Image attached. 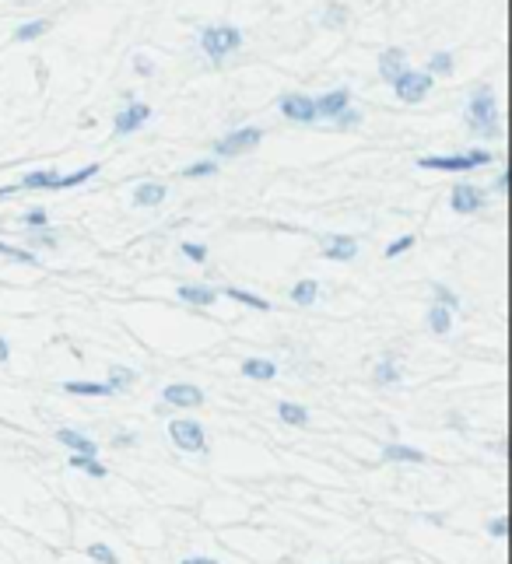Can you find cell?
Listing matches in <instances>:
<instances>
[{"instance_id": "obj_16", "label": "cell", "mask_w": 512, "mask_h": 564, "mask_svg": "<svg viewBox=\"0 0 512 564\" xmlns=\"http://www.w3.org/2000/svg\"><path fill=\"white\" fill-rule=\"evenodd\" d=\"M162 200H165V186L162 183H140L133 190V203L137 207H158Z\"/></svg>"}, {"instance_id": "obj_44", "label": "cell", "mask_w": 512, "mask_h": 564, "mask_svg": "<svg viewBox=\"0 0 512 564\" xmlns=\"http://www.w3.org/2000/svg\"><path fill=\"white\" fill-rule=\"evenodd\" d=\"M183 564H217V561H211V558H186Z\"/></svg>"}, {"instance_id": "obj_10", "label": "cell", "mask_w": 512, "mask_h": 564, "mask_svg": "<svg viewBox=\"0 0 512 564\" xmlns=\"http://www.w3.org/2000/svg\"><path fill=\"white\" fill-rule=\"evenodd\" d=\"M323 256H327V260H334V263H351V260L358 256V242L351 239V235H327V249H323Z\"/></svg>"}, {"instance_id": "obj_29", "label": "cell", "mask_w": 512, "mask_h": 564, "mask_svg": "<svg viewBox=\"0 0 512 564\" xmlns=\"http://www.w3.org/2000/svg\"><path fill=\"white\" fill-rule=\"evenodd\" d=\"M0 256H7V260H14V263H25V267H36V263H39L29 249H14V245H7V242H0Z\"/></svg>"}, {"instance_id": "obj_2", "label": "cell", "mask_w": 512, "mask_h": 564, "mask_svg": "<svg viewBox=\"0 0 512 564\" xmlns=\"http://www.w3.org/2000/svg\"><path fill=\"white\" fill-rule=\"evenodd\" d=\"M200 46H204V53H208L211 60H221V56H228L232 49L242 46V32L232 29V25H214V29H204V32H200Z\"/></svg>"}, {"instance_id": "obj_9", "label": "cell", "mask_w": 512, "mask_h": 564, "mask_svg": "<svg viewBox=\"0 0 512 564\" xmlns=\"http://www.w3.org/2000/svg\"><path fill=\"white\" fill-rule=\"evenodd\" d=\"M481 203H484V193L477 186H467V183H460L453 190V197H449V207L456 214H473V210H481Z\"/></svg>"}, {"instance_id": "obj_27", "label": "cell", "mask_w": 512, "mask_h": 564, "mask_svg": "<svg viewBox=\"0 0 512 564\" xmlns=\"http://www.w3.org/2000/svg\"><path fill=\"white\" fill-rule=\"evenodd\" d=\"M130 382H133V371H130V368H120V364H113V368H109V382H106V386H109V393L127 389Z\"/></svg>"}, {"instance_id": "obj_30", "label": "cell", "mask_w": 512, "mask_h": 564, "mask_svg": "<svg viewBox=\"0 0 512 564\" xmlns=\"http://www.w3.org/2000/svg\"><path fill=\"white\" fill-rule=\"evenodd\" d=\"M46 29H49V21H25V25L14 32V39H18V42H32V39H39Z\"/></svg>"}, {"instance_id": "obj_21", "label": "cell", "mask_w": 512, "mask_h": 564, "mask_svg": "<svg viewBox=\"0 0 512 564\" xmlns=\"http://www.w3.org/2000/svg\"><path fill=\"white\" fill-rule=\"evenodd\" d=\"M372 375H376V382H379V386H393V382H400V375H404V371L396 368V354H386L383 362L376 364V371H372Z\"/></svg>"}, {"instance_id": "obj_17", "label": "cell", "mask_w": 512, "mask_h": 564, "mask_svg": "<svg viewBox=\"0 0 512 564\" xmlns=\"http://www.w3.org/2000/svg\"><path fill=\"white\" fill-rule=\"evenodd\" d=\"M102 168H98V161L95 165H85V168H78V172H71V175H56L53 179V190H74V186H81V183H88L91 175H98Z\"/></svg>"}, {"instance_id": "obj_4", "label": "cell", "mask_w": 512, "mask_h": 564, "mask_svg": "<svg viewBox=\"0 0 512 564\" xmlns=\"http://www.w3.org/2000/svg\"><path fill=\"white\" fill-rule=\"evenodd\" d=\"M169 439L175 448H183V452H204V428L197 424V421H172L169 424Z\"/></svg>"}, {"instance_id": "obj_43", "label": "cell", "mask_w": 512, "mask_h": 564, "mask_svg": "<svg viewBox=\"0 0 512 564\" xmlns=\"http://www.w3.org/2000/svg\"><path fill=\"white\" fill-rule=\"evenodd\" d=\"M7 358H11V347H7V340H4V337H0V364L7 362Z\"/></svg>"}, {"instance_id": "obj_19", "label": "cell", "mask_w": 512, "mask_h": 564, "mask_svg": "<svg viewBox=\"0 0 512 564\" xmlns=\"http://www.w3.org/2000/svg\"><path fill=\"white\" fill-rule=\"evenodd\" d=\"M383 459L389 463H425V452L421 448H411V445H386L383 448Z\"/></svg>"}, {"instance_id": "obj_23", "label": "cell", "mask_w": 512, "mask_h": 564, "mask_svg": "<svg viewBox=\"0 0 512 564\" xmlns=\"http://www.w3.org/2000/svg\"><path fill=\"white\" fill-rule=\"evenodd\" d=\"M277 414H281L285 424H295V428L309 424V410H305L302 403H277Z\"/></svg>"}, {"instance_id": "obj_24", "label": "cell", "mask_w": 512, "mask_h": 564, "mask_svg": "<svg viewBox=\"0 0 512 564\" xmlns=\"http://www.w3.org/2000/svg\"><path fill=\"white\" fill-rule=\"evenodd\" d=\"M316 298H319V284L316 281H299L292 287V302L295 305H312Z\"/></svg>"}, {"instance_id": "obj_36", "label": "cell", "mask_w": 512, "mask_h": 564, "mask_svg": "<svg viewBox=\"0 0 512 564\" xmlns=\"http://www.w3.org/2000/svg\"><path fill=\"white\" fill-rule=\"evenodd\" d=\"M133 71H137L140 78H151V74H155V60H148V56L137 53V56H133Z\"/></svg>"}, {"instance_id": "obj_39", "label": "cell", "mask_w": 512, "mask_h": 564, "mask_svg": "<svg viewBox=\"0 0 512 564\" xmlns=\"http://www.w3.org/2000/svg\"><path fill=\"white\" fill-rule=\"evenodd\" d=\"M21 221H25V225H32V228H46V210H43V207H39V210H29Z\"/></svg>"}, {"instance_id": "obj_40", "label": "cell", "mask_w": 512, "mask_h": 564, "mask_svg": "<svg viewBox=\"0 0 512 564\" xmlns=\"http://www.w3.org/2000/svg\"><path fill=\"white\" fill-rule=\"evenodd\" d=\"M337 120H341V126H358V123H362V116H358L354 109H344V113L337 116Z\"/></svg>"}, {"instance_id": "obj_25", "label": "cell", "mask_w": 512, "mask_h": 564, "mask_svg": "<svg viewBox=\"0 0 512 564\" xmlns=\"http://www.w3.org/2000/svg\"><path fill=\"white\" fill-rule=\"evenodd\" d=\"M63 389L74 393V396H109V386H106V382H67Z\"/></svg>"}, {"instance_id": "obj_33", "label": "cell", "mask_w": 512, "mask_h": 564, "mask_svg": "<svg viewBox=\"0 0 512 564\" xmlns=\"http://www.w3.org/2000/svg\"><path fill=\"white\" fill-rule=\"evenodd\" d=\"M88 558L98 564H120V558L113 554V547H106V543H91V547H88Z\"/></svg>"}, {"instance_id": "obj_32", "label": "cell", "mask_w": 512, "mask_h": 564, "mask_svg": "<svg viewBox=\"0 0 512 564\" xmlns=\"http://www.w3.org/2000/svg\"><path fill=\"white\" fill-rule=\"evenodd\" d=\"M431 291H435V298H439V305H442V309H449V312H453V309H460V294H456V291H449L446 284H435Z\"/></svg>"}, {"instance_id": "obj_28", "label": "cell", "mask_w": 512, "mask_h": 564, "mask_svg": "<svg viewBox=\"0 0 512 564\" xmlns=\"http://www.w3.org/2000/svg\"><path fill=\"white\" fill-rule=\"evenodd\" d=\"M71 466H74V470H85V473H91V477H106V466H102L95 456H74Z\"/></svg>"}, {"instance_id": "obj_26", "label": "cell", "mask_w": 512, "mask_h": 564, "mask_svg": "<svg viewBox=\"0 0 512 564\" xmlns=\"http://www.w3.org/2000/svg\"><path fill=\"white\" fill-rule=\"evenodd\" d=\"M53 179H56V172H29L18 183V190H53Z\"/></svg>"}, {"instance_id": "obj_7", "label": "cell", "mask_w": 512, "mask_h": 564, "mask_svg": "<svg viewBox=\"0 0 512 564\" xmlns=\"http://www.w3.org/2000/svg\"><path fill=\"white\" fill-rule=\"evenodd\" d=\"M148 120H151V109H148L144 102H130L127 109L116 116V133H120V137H123V133H133V130H140Z\"/></svg>"}, {"instance_id": "obj_15", "label": "cell", "mask_w": 512, "mask_h": 564, "mask_svg": "<svg viewBox=\"0 0 512 564\" xmlns=\"http://www.w3.org/2000/svg\"><path fill=\"white\" fill-rule=\"evenodd\" d=\"M179 298L183 302H190V305H214L221 294L214 291V287H200V284H183L179 287Z\"/></svg>"}, {"instance_id": "obj_38", "label": "cell", "mask_w": 512, "mask_h": 564, "mask_svg": "<svg viewBox=\"0 0 512 564\" xmlns=\"http://www.w3.org/2000/svg\"><path fill=\"white\" fill-rule=\"evenodd\" d=\"M183 252H186L190 260H197V263H204V260H208V249H204V245H197V242H183Z\"/></svg>"}, {"instance_id": "obj_12", "label": "cell", "mask_w": 512, "mask_h": 564, "mask_svg": "<svg viewBox=\"0 0 512 564\" xmlns=\"http://www.w3.org/2000/svg\"><path fill=\"white\" fill-rule=\"evenodd\" d=\"M421 168H431V172H470L473 161L470 155H446V158H418Z\"/></svg>"}, {"instance_id": "obj_41", "label": "cell", "mask_w": 512, "mask_h": 564, "mask_svg": "<svg viewBox=\"0 0 512 564\" xmlns=\"http://www.w3.org/2000/svg\"><path fill=\"white\" fill-rule=\"evenodd\" d=\"M488 533H491V536H506V533H509V523H506V519H495V523L488 525Z\"/></svg>"}, {"instance_id": "obj_3", "label": "cell", "mask_w": 512, "mask_h": 564, "mask_svg": "<svg viewBox=\"0 0 512 564\" xmlns=\"http://www.w3.org/2000/svg\"><path fill=\"white\" fill-rule=\"evenodd\" d=\"M260 140H263V130L260 126H242V130H232L228 137H221L217 144H214V151L217 155H246V151H256L260 148Z\"/></svg>"}, {"instance_id": "obj_13", "label": "cell", "mask_w": 512, "mask_h": 564, "mask_svg": "<svg viewBox=\"0 0 512 564\" xmlns=\"http://www.w3.org/2000/svg\"><path fill=\"white\" fill-rule=\"evenodd\" d=\"M404 71H407V53H404V49H396V46H393V49H386L383 56H379V74H383L389 84L400 78Z\"/></svg>"}, {"instance_id": "obj_8", "label": "cell", "mask_w": 512, "mask_h": 564, "mask_svg": "<svg viewBox=\"0 0 512 564\" xmlns=\"http://www.w3.org/2000/svg\"><path fill=\"white\" fill-rule=\"evenodd\" d=\"M162 400L169 403V406H200V403H204V393H200L197 386H186V382H172V386H165Z\"/></svg>"}, {"instance_id": "obj_45", "label": "cell", "mask_w": 512, "mask_h": 564, "mask_svg": "<svg viewBox=\"0 0 512 564\" xmlns=\"http://www.w3.org/2000/svg\"><path fill=\"white\" fill-rule=\"evenodd\" d=\"M116 445H133V435H116Z\"/></svg>"}, {"instance_id": "obj_35", "label": "cell", "mask_w": 512, "mask_h": 564, "mask_svg": "<svg viewBox=\"0 0 512 564\" xmlns=\"http://www.w3.org/2000/svg\"><path fill=\"white\" fill-rule=\"evenodd\" d=\"M411 245H414V235H404V239L389 242V245H386V260H393V256H400V252H407Z\"/></svg>"}, {"instance_id": "obj_34", "label": "cell", "mask_w": 512, "mask_h": 564, "mask_svg": "<svg viewBox=\"0 0 512 564\" xmlns=\"http://www.w3.org/2000/svg\"><path fill=\"white\" fill-rule=\"evenodd\" d=\"M214 172H217L214 161H197V165H190L183 175H186V179H197V175H214Z\"/></svg>"}, {"instance_id": "obj_6", "label": "cell", "mask_w": 512, "mask_h": 564, "mask_svg": "<svg viewBox=\"0 0 512 564\" xmlns=\"http://www.w3.org/2000/svg\"><path fill=\"white\" fill-rule=\"evenodd\" d=\"M281 113L295 123H312L316 120V102L309 95H285L281 98Z\"/></svg>"}, {"instance_id": "obj_37", "label": "cell", "mask_w": 512, "mask_h": 564, "mask_svg": "<svg viewBox=\"0 0 512 564\" xmlns=\"http://www.w3.org/2000/svg\"><path fill=\"white\" fill-rule=\"evenodd\" d=\"M341 21H347V7L344 4H330L327 7V25H341Z\"/></svg>"}, {"instance_id": "obj_31", "label": "cell", "mask_w": 512, "mask_h": 564, "mask_svg": "<svg viewBox=\"0 0 512 564\" xmlns=\"http://www.w3.org/2000/svg\"><path fill=\"white\" fill-rule=\"evenodd\" d=\"M428 74H453V53H435L428 60Z\"/></svg>"}, {"instance_id": "obj_22", "label": "cell", "mask_w": 512, "mask_h": 564, "mask_svg": "<svg viewBox=\"0 0 512 564\" xmlns=\"http://www.w3.org/2000/svg\"><path fill=\"white\" fill-rule=\"evenodd\" d=\"M428 326H431V333L446 337V333L453 329V312H449V309H442V305H431V312H428Z\"/></svg>"}, {"instance_id": "obj_11", "label": "cell", "mask_w": 512, "mask_h": 564, "mask_svg": "<svg viewBox=\"0 0 512 564\" xmlns=\"http://www.w3.org/2000/svg\"><path fill=\"white\" fill-rule=\"evenodd\" d=\"M347 106H351V88H334L316 102V116H341Z\"/></svg>"}, {"instance_id": "obj_14", "label": "cell", "mask_w": 512, "mask_h": 564, "mask_svg": "<svg viewBox=\"0 0 512 564\" xmlns=\"http://www.w3.org/2000/svg\"><path fill=\"white\" fill-rule=\"evenodd\" d=\"M56 442L67 445V448H74V456H95V452H98V445L91 442L88 435L74 431V428H60V431H56Z\"/></svg>"}, {"instance_id": "obj_20", "label": "cell", "mask_w": 512, "mask_h": 564, "mask_svg": "<svg viewBox=\"0 0 512 564\" xmlns=\"http://www.w3.org/2000/svg\"><path fill=\"white\" fill-rule=\"evenodd\" d=\"M242 375H246V379H274V375H277V364L267 362V358H246V362H242Z\"/></svg>"}, {"instance_id": "obj_1", "label": "cell", "mask_w": 512, "mask_h": 564, "mask_svg": "<svg viewBox=\"0 0 512 564\" xmlns=\"http://www.w3.org/2000/svg\"><path fill=\"white\" fill-rule=\"evenodd\" d=\"M467 123L477 137H491L495 133V91L491 88H477L470 95Z\"/></svg>"}, {"instance_id": "obj_42", "label": "cell", "mask_w": 512, "mask_h": 564, "mask_svg": "<svg viewBox=\"0 0 512 564\" xmlns=\"http://www.w3.org/2000/svg\"><path fill=\"white\" fill-rule=\"evenodd\" d=\"M470 161H473V165H488V161H491V151H481V148H477V151H470Z\"/></svg>"}, {"instance_id": "obj_5", "label": "cell", "mask_w": 512, "mask_h": 564, "mask_svg": "<svg viewBox=\"0 0 512 564\" xmlns=\"http://www.w3.org/2000/svg\"><path fill=\"white\" fill-rule=\"evenodd\" d=\"M393 88H396V98L400 102H421L428 91H431V74H421V71H404L400 78L393 81Z\"/></svg>"}, {"instance_id": "obj_18", "label": "cell", "mask_w": 512, "mask_h": 564, "mask_svg": "<svg viewBox=\"0 0 512 564\" xmlns=\"http://www.w3.org/2000/svg\"><path fill=\"white\" fill-rule=\"evenodd\" d=\"M217 294H225V298H232V302H242V305H250V309H260V312H270V302L260 298V294H253V291H242V287H221Z\"/></svg>"}]
</instances>
